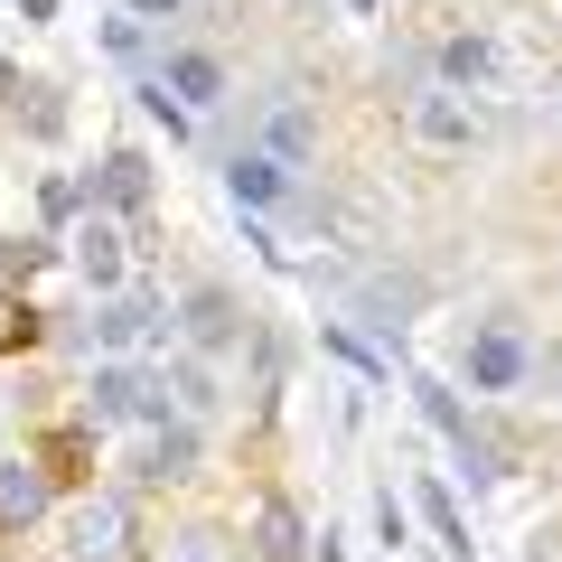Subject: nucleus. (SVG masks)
<instances>
[{
  "label": "nucleus",
  "instance_id": "1",
  "mask_svg": "<svg viewBox=\"0 0 562 562\" xmlns=\"http://www.w3.org/2000/svg\"><path fill=\"white\" fill-rule=\"evenodd\" d=\"M85 403H94V422H169V384H140L132 366H103Z\"/></svg>",
  "mask_w": 562,
  "mask_h": 562
},
{
  "label": "nucleus",
  "instance_id": "15",
  "mask_svg": "<svg viewBox=\"0 0 562 562\" xmlns=\"http://www.w3.org/2000/svg\"><path fill=\"white\" fill-rule=\"evenodd\" d=\"M140 20H179V0H132Z\"/></svg>",
  "mask_w": 562,
  "mask_h": 562
},
{
  "label": "nucleus",
  "instance_id": "6",
  "mask_svg": "<svg viewBox=\"0 0 562 562\" xmlns=\"http://www.w3.org/2000/svg\"><path fill=\"white\" fill-rule=\"evenodd\" d=\"M310 140H319V122H310V103H272V122H262V160H310Z\"/></svg>",
  "mask_w": 562,
  "mask_h": 562
},
{
  "label": "nucleus",
  "instance_id": "12",
  "mask_svg": "<svg viewBox=\"0 0 562 562\" xmlns=\"http://www.w3.org/2000/svg\"><path fill=\"white\" fill-rule=\"evenodd\" d=\"M103 198H113V206H140V198H150V169H140L132 150H113V160H103Z\"/></svg>",
  "mask_w": 562,
  "mask_h": 562
},
{
  "label": "nucleus",
  "instance_id": "14",
  "mask_svg": "<svg viewBox=\"0 0 562 562\" xmlns=\"http://www.w3.org/2000/svg\"><path fill=\"white\" fill-rule=\"evenodd\" d=\"M188 460H198V431H160V460H150V479H188Z\"/></svg>",
  "mask_w": 562,
  "mask_h": 562
},
{
  "label": "nucleus",
  "instance_id": "5",
  "mask_svg": "<svg viewBox=\"0 0 562 562\" xmlns=\"http://www.w3.org/2000/svg\"><path fill=\"white\" fill-rule=\"evenodd\" d=\"M469 103H450V94H422L413 103V140H431V150H469Z\"/></svg>",
  "mask_w": 562,
  "mask_h": 562
},
{
  "label": "nucleus",
  "instance_id": "8",
  "mask_svg": "<svg viewBox=\"0 0 562 562\" xmlns=\"http://www.w3.org/2000/svg\"><path fill=\"white\" fill-rule=\"evenodd\" d=\"M38 506H47V479L29 460H0V525H29Z\"/></svg>",
  "mask_w": 562,
  "mask_h": 562
},
{
  "label": "nucleus",
  "instance_id": "9",
  "mask_svg": "<svg viewBox=\"0 0 562 562\" xmlns=\"http://www.w3.org/2000/svg\"><path fill=\"white\" fill-rule=\"evenodd\" d=\"M254 543H262V562H301L310 553V535H301V516H291V506H262V516H254Z\"/></svg>",
  "mask_w": 562,
  "mask_h": 562
},
{
  "label": "nucleus",
  "instance_id": "16",
  "mask_svg": "<svg viewBox=\"0 0 562 562\" xmlns=\"http://www.w3.org/2000/svg\"><path fill=\"white\" fill-rule=\"evenodd\" d=\"M357 10H375V0H357Z\"/></svg>",
  "mask_w": 562,
  "mask_h": 562
},
{
  "label": "nucleus",
  "instance_id": "4",
  "mask_svg": "<svg viewBox=\"0 0 562 562\" xmlns=\"http://www.w3.org/2000/svg\"><path fill=\"white\" fill-rule=\"evenodd\" d=\"M160 94H179V113H206V103H225V66L206 57V47H179L160 76Z\"/></svg>",
  "mask_w": 562,
  "mask_h": 562
},
{
  "label": "nucleus",
  "instance_id": "13",
  "mask_svg": "<svg viewBox=\"0 0 562 562\" xmlns=\"http://www.w3.org/2000/svg\"><path fill=\"white\" fill-rule=\"evenodd\" d=\"M140 328H150V310H140V301H113V310L94 319V338H103V347H132Z\"/></svg>",
  "mask_w": 562,
  "mask_h": 562
},
{
  "label": "nucleus",
  "instance_id": "3",
  "mask_svg": "<svg viewBox=\"0 0 562 562\" xmlns=\"http://www.w3.org/2000/svg\"><path fill=\"white\" fill-rule=\"evenodd\" d=\"M225 188H235V206H244V216H262V206H281V198H291V169H281V160H262V150H235V160H225Z\"/></svg>",
  "mask_w": 562,
  "mask_h": 562
},
{
  "label": "nucleus",
  "instance_id": "7",
  "mask_svg": "<svg viewBox=\"0 0 562 562\" xmlns=\"http://www.w3.org/2000/svg\"><path fill=\"white\" fill-rule=\"evenodd\" d=\"M76 553H85V562H113V553H122V497H94V506L76 516Z\"/></svg>",
  "mask_w": 562,
  "mask_h": 562
},
{
  "label": "nucleus",
  "instance_id": "2",
  "mask_svg": "<svg viewBox=\"0 0 562 562\" xmlns=\"http://www.w3.org/2000/svg\"><path fill=\"white\" fill-rule=\"evenodd\" d=\"M525 366H535V347H525L516 328H479V338H469V384H479V394L525 384Z\"/></svg>",
  "mask_w": 562,
  "mask_h": 562
},
{
  "label": "nucleus",
  "instance_id": "11",
  "mask_svg": "<svg viewBox=\"0 0 562 562\" xmlns=\"http://www.w3.org/2000/svg\"><path fill=\"white\" fill-rule=\"evenodd\" d=\"M487 76H497L487 38H441V85H487Z\"/></svg>",
  "mask_w": 562,
  "mask_h": 562
},
{
  "label": "nucleus",
  "instance_id": "10",
  "mask_svg": "<svg viewBox=\"0 0 562 562\" xmlns=\"http://www.w3.org/2000/svg\"><path fill=\"white\" fill-rule=\"evenodd\" d=\"M76 262L94 281H122V225L113 216H85V235H76Z\"/></svg>",
  "mask_w": 562,
  "mask_h": 562
}]
</instances>
